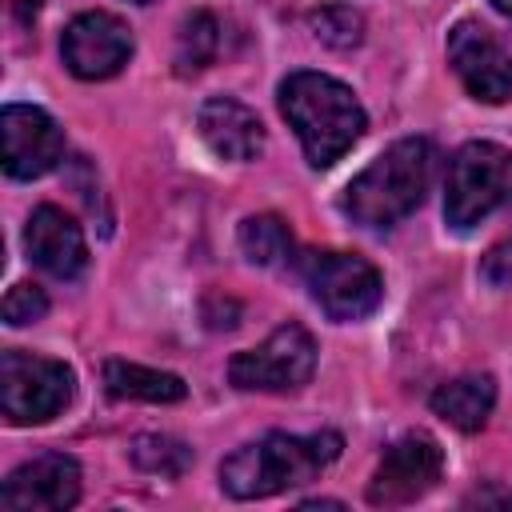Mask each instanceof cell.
Listing matches in <instances>:
<instances>
[{"label":"cell","instance_id":"1","mask_svg":"<svg viewBox=\"0 0 512 512\" xmlns=\"http://www.w3.org/2000/svg\"><path fill=\"white\" fill-rule=\"evenodd\" d=\"M280 112L296 128L312 168H332L368 128L356 92L324 72H292L280 80Z\"/></svg>","mask_w":512,"mask_h":512},{"label":"cell","instance_id":"2","mask_svg":"<svg viewBox=\"0 0 512 512\" xmlns=\"http://www.w3.org/2000/svg\"><path fill=\"white\" fill-rule=\"evenodd\" d=\"M432 168H436V148L424 136H404L396 144H388L360 176H352V184L344 188V216L360 228H392L400 224L408 212L420 208L428 184H432Z\"/></svg>","mask_w":512,"mask_h":512},{"label":"cell","instance_id":"3","mask_svg":"<svg viewBox=\"0 0 512 512\" xmlns=\"http://www.w3.org/2000/svg\"><path fill=\"white\" fill-rule=\"evenodd\" d=\"M340 448H344V440L332 428L312 432V436L268 432V436L236 448L220 464V488L232 500H264L284 488L308 484L320 468H328L340 456Z\"/></svg>","mask_w":512,"mask_h":512},{"label":"cell","instance_id":"4","mask_svg":"<svg viewBox=\"0 0 512 512\" xmlns=\"http://www.w3.org/2000/svg\"><path fill=\"white\" fill-rule=\"evenodd\" d=\"M512 204V152L492 140H468L452 152L444 176V220L456 232L476 228Z\"/></svg>","mask_w":512,"mask_h":512},{"label":"cell","instance_id":"5","mask_svg":"<svg viewBox=\"0 0 512 512\" xmlns=\"http://www.w3.org/2000/svg\"><path fill=\"white\" fill-rule=\"evenodd\" d=\"M76 372L64 360L8 348L0 356V408L8 424H48L72 400Z\"/></svg>","mask_w":512,"mask_h":512},{"label":"cell","instance_id":"6","mask_svg":"<svg viewBox=\"0 0 512 512\" xmlns=\"http://www.w3.org/2000/svg\"><path fill=\"white\" fill-rule=\"evenodd\" d=\"M300 276L312 292V300L332 320H364L384 300V280L372 260L356 252H304Z\"/></svg>","mask_w":512,"mask_h":512},{"label":"cell","instance_id":"7","mask_svg":"<svg viewBox=\"0 0 512 512\" xmlns=\"http://www.w3.org/2000/svg\"><path fill=\"white\" fill-rule=\"evenodd\" d=\"M316 372V340L304 324H280L264 344L228 360V380L240 392H296Z\"/></svg>","mask_w":512,"mask_h":512},{"label":"cell","instance_id":"8","mask_svg":"<svg viewBox=\"0 0 512 512\" xmlns=\"http://www.w3.org/2000/svg\"><path fill=\"white\" fill-rule=\"evenodd\" d=\"M440 476H444L440 444L428 432H408L396 444H388V452L380 456V464L368 480V504H376V508L412 504L424 492H432Z\"/></svg>","mask_w":512,"mask_h":512},{"label":"cell","instance_id":"9","mask_svg":"<svg viewBox=\"0 0 512 512\" xmlns=\"http://www.w3.org/2000/svg\"><path fill=\"white\" fill-rule=\"evenodd\" d=\"M448 64L460 76V84L468 88V96H476L484 104H508L512 100V56L480 20L452 24Z\"/></svg>","mask_w":512,"mask_h":512},{"label":"cell","instance_id":"10","mask_svg":"<svg viewBox=\"0 0 512 512\" xmlns=\"http://www.w3.org/2000/svg\"><path fill=\"white\" fill-rule=\"evenodd\" d=\"M60 56L80 80H108L132 56V28L112 12H80L60 40Z\"/></svg>","mask_w":512,"mask_h":512},{"label":"cell","instance_id":"11","mask_svg":"<svg viewBox=\"0 0 512 512\" xmlns=\"http://www.w3.org/2000/svg\"><path fill=\"white\" fill-rule=\"evenodd\" d=\"M0 136H4V172L12 180H36L64 160V132L36 104H4Z\"/></svg>","mask_w":512,"mask_h":512},{"label":"cell","instance_id":"12","mask_svg":"<svg viewBox=\"0 0 512 512\" xmlns=\"http://www.w3.org/2000/svg\"><path fill=\"white\" fill-rule=\"evenodd\" d=\"M76 500H80V464L64 452H44L20 464L0 488V508L8 512H64Z\"/></svg>","mask_w":512,"mask_h":512},{"label":"cell","instance_id":"13","mask_svg":"<svg viewBox=\"0 0 512 512\" xmlns=\"http://www.w3.org/2000/svg\"><path fill=\"white\" fill-rule=\"evenodd\" d=\"M24 248H28V260L36 268H44L48 276L56 280H76L84 268H88V244H84V232L80 224L56 208V204H40L32 208L28 224H24Z\"/></svg>","mask_w":512,"mask_h":512},{"label":"cell","instance_id":"14","mask_svg":"<svg viewBox=\"0 0 512 512\" xmlns=\"http://www.w3.org/2000/svg\"><path fill=\"white\" fill-rule=\"evenodd\" d=\"M196 128H200V140L220 156V160H232V164H248L264 152L268 136H264V124L260 116L232 100V96H212L200 104L196 112Z\"/></svg>","mask_w":512,"mask_h":512},{"label":"cell","instance_id":"15","mask_svg":"<svg viewBox=\"0 0 512 512\" xmlns=\"http://www.w3.org/2000/svg\"><path fill=\"white\" fill-rule=\"evenodd\" d=\"M496 404V380L488 372H468L432 392V412L460 432H480Z\"/></svg>","mask_w":512,"mask_h":512},{"label":"cell","instance_id":"16","mask_svg":"<svg viewBox=\"0 0 512 512\" xmlns=\"http://www.w3.org/2000/svg\"><path fill=\"white\" fill-rule=\"evenodd\" d=\"M104 388L116 400H144V404H176L188 396V388L176 372L144 368L132 360H108L104 364Z\"/></svg>","mask_w":512,"mask_h":512},{"label":"cell","instance_id":"17","mask_svg":"<svg viewBox=\"0 0 512 512\" xmlns=\"http://www.w3.org/2000/svg\"><path fill=\"white\" fill-rule=\"evenodd\" d=\"M236 244H240V256L256 268H280V264H292V232L280 216L272 212H260V216H248L240 220V232H236Z\"/></svg>","mask_w":512,"mask_h":512},{"label":"cell","instance_id":"18","mask_svg":"<svg viewBox=\"0 0 512 512\" xmlns=\"http://www.w3.org/2000/svg\"><path fill=\"white\" fill-rule=\"evenodd\" d=\"M216 48H220V24H216V16L204 12V8L200 12H188L184 24H180V32H176V56H172V64H176L180 76H192V72H200V68L212 64Z\"/></svg>","mask_w":512,"mask_h":512},{"label":"cell","instance_id":"19","mask_svg":"<svg viewBox=\"0 0 512 512\" xmlns=\"http://www.w3.org/2000/svg\"><path fill=\"white\" fill-rule=\"evenodd\" d=\"M128 456H132V464H136L140 472L168 476V480H176V476H184V472L192 468V448H188L184 440L160 436V432L136 436V440L128 444Z\"/></svg>","mask_w":512,"mask_h":512},{"label":"cell","instance_id":"20","mask_svg":"<svg viewBox=\"0 0 512 512\" xmlns=\"http://www.w3.org/2000/svg\"><path fill=\"white\" fill-rule=\"evenodd\" d=\"M308 24H312V36H316L320 44L336 48V52H348V48H356V44L364 40V20H360V12H352L348 4L316 8V12L308 16Z\"/></svg>","mask_w":512,"mask_h":512},{"label":"cell","instance_id":"21","mask_svg":"<svg viewBox=\"0 0 512 512\" xmlns=\"http://www.w3.org/2000/svg\"><path fill=\"white\" fill-rule=\"evenodd\" d=\"M44 312H48L44 288H36V284H12L8 288V296H4V324L8 328L36 324V320H44Z\"/></svg>","mask_w":512,"mask_h":512},{"label":"cell","instance_id":"22","mask_svg":"<svg viewBox=\"0 0 512 512\" xmlns=\"http://www.w3.org/2000/svg\"><path fill=\"white\" fill-rule=\"evenodd\" d=\"M200 316L212 332H232L240 324V304L232 296H220V292H208L204 304H200Z\"/></svg>","mask_w":512,"mask_h":512},{"label":"cell","instance_id":"23","mask_svg":"<svg viewBox=\"0 0 512 512\" xmlns=\"http://www.w3.org/2000/svg\"><path fill=\"white\" fill-rule=\"evenodd\" d=\"M480 276L496 288L512 284V240H500L496 248H488V256L480 260Z\"/></svg>","mask_w":512,"mask_h":512},{"label":"cell","instance_id":"24","mask_svg":"<svg viewBox=\"0 0 512 512\" xmlns=\"http://www.w3.org/2000/svg\"><path fill=\"white\" fill-rule=\"evenodd\" d=\"M464 504H468V508H472V504H480V508H488V504L512 508V492H508V488H496V484H488V488H476L472 496H464Z\"/></svg>","mask_w":512,"mask_h":512},{"label":"cell","instance_id":"25","mask_svg":"<svg viewBox=\"0 0 512 512\" xmlns=\"http://www.w3.org/2000/svg\"><path fill=\"white\" fill-rule=\"evenodd\" d=\"M300 508H340V500H304Z\"/></svg>","mask_w":512,"mask_h":512},{"label":"cell","instance_id":"26","mask_svg":"<svg viewBox=\"0 0 512 512\" xmlns=\"http://www.w3.org/2000/svg\"><path fill=\"white\" fill-rule=\"evenodd\" d=\"M492 8L504 12V16H512V0H492Z\"/></svg>","mask_w":512,"mask_h":512},{"label":"cell","instance_id":"27","mask_svg":"<svg viewBox=\"0 0 512 512\" xmlns=\"http://www.w3.org/2000/svg\"><path fill=\"white\" fill-rule=\"evenodd\" d=\"M132 4H152V0H132Z\"/></svg>","mask_w":512,"mask_h":512}]
</instances>
